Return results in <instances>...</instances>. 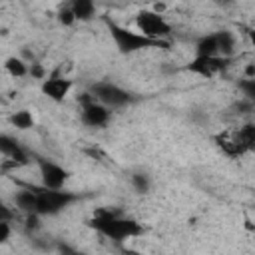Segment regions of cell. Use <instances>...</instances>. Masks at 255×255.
<instances>
[{
	"label": "cell",
	"instance_id": "obj_20",
	"mask_svg": "<svg viewBox=\"0 0 255 255\" xmlns=\"http://www.w3.org/2000/svg\"><path fill=\"white\" fill-rule=\"evenodd\" d=\"M58 22H60L62 26H72V24L76 22V18H74V14H72L70 4L60 6V10H58Z\"/></svg>",
	"mask_w": 255,
	"mask_h": 255
},
{
	"label": "cell",
	"instance_id": "obj_9",
	"mask_svg": "<svg viewBox=\"0 0 255 255\" xmlns=\"http://www.w3.org/2000/svg\"><path fill=\"white\" fill-rule=\"evenodd\" d=\"M72 86H74V82H72V80H68V78H64V76L54 74V76H50V78H46V80L42 82L40 90H42V94H44L48 100H52V102H58V104H60V102H64V100H66V96L70 94Z\"/></svg>",
	"mask_w": 255,
	"mask_h": 255
},
{
	"label": "cell",
	"instance_id": "obj_18",
	"mask_svg": "<svg viewBox=\"0 0 255 255\" xmlns=\"http://www.w3.org/2000/svg\"><path fill=\"white\" fill-rule=\"evenodd\" d=\"M4 70H6L12 78H24V76L28 74V66H26L20 58H16V56L6 58V62H4Z\"/></svg>",
	"mask_w": 255,
	"mask_h": 255
},
{
	"label": "cell",
	"instance_id": "obj_3",
	"mask_svg": "<svg viewBox=\"0 0 255 255\" xmlns=\"http://www.w3.org/2000/svg\"><path fill=\"white\" fill-rule=\"evenodd\" d=\"M78 195L68 189H36V215L38 217H52L68 209Z\"/></svg>",
	"mask_w": 255,
	"mask_h": 255
},
{
	"label": "cell",
	"instance_id": "obj_25",
	"mask_svg": "<svg viewBox=\"0 0 255 255\" xmlns=\"http://www.w3.org/2000/svg\"><path fill=\"white\" fill-rule=\"evenodd\" d=\"M32 74H34V76H38V78H42V76H44V72H42V68H40V66H36V68L32 70Z\"/></svg>",
	"mask_w": 255,
	"mask_h": 255
},
{
	"label": "cell",
	"instance_id": "obj_6",
	"mask_svg": "<svg viewBox=\"0 0 255 255\" xmlns=\"http://www.w3.org/2000/svg\"><path fill=\"white\" fill-rule=\"evenodd\" d=\"M38 167H40V181L44 189H64V183L70 177V171L62 167L60 163L46 159V157H36Z\"/></svg>",
	"mask_w": 255,
	"mask_h": 255
},
{
	"label": "cell",
	"instance_id": "obj_4",
	"mask_svg": "<svg viewBox=\"0 0 255 255\" xmlns=\"http://www.w3.org/2000/svg\"><path fill=\"white\" fill-rule=\"evenodd\" d=\"M90 94L94 96V100L102 106H106L108 110H116V108H124L131 102H135V96L128 90H124L118 84L112 82H96L90 90Z\"/></svg>",
	"mask_w": 255,
	"mask_h": 255
},
{
	"label": "cell",
	"instance_id": "obj_15",
	"mask_svg": "<svg viewBox=\"0 0 255 255\" xmlns=\"http://www.w3.org/2000/svg\"><path fill=\"white\" fill-rule=\"evenodd\" d=\"M215 34H217V44H219V56L231 60V56H233V52H235V46H237L235 36H233L229 30H219V32H215Z\"/></svg>",
	"mask_w": 255,
	"mask_h": 255
},
{
	"label": "cell",
	"instance_id": "obj_24",
	"mask_svg": "<svg viewBox=\"0 0 255 255\" xmlns=\"http://www.w3.org/2000/svg\"><path fill=\"white\" fill-rule=\"evenodd\" d=\"M12 219H14V211L0 201V221H12Z\"/></svg>",
	"mask_w": 255,
	"mask_h": 255
},
{
	"label": "cell",
	"instance_id": "obj_10",
	"mask_svg": "<svg viewBox=\"0 0 255 255\" xmlns=\"http://www.w3.org/2000/svg\"><path fill=\"white\" fill-rule=\"evenodd\" d=\"M0 153L4 157H8L14 165H24L28 163V151L22 147V143L8 135V133H0Z\"/></svg>",
	"mask_w": 255,
	"mask_h": 255
},
{
	"label": "cell",
	"instance_id": "obj_17",
	"mask_svg": "<svg viewBox=\"0 0 255 255\" xmlns=\"http://www.w3.org/2000/svg\"><path fill=\"white\" fill-rule=\"evenodd\" d=\"M235 135H237V141H239L243 151L253 149V143H255V128H253V124H245L243 128H239V131Z\"/></svg>",
	"mask_w": 255,
	"mask_h": 255
},
{
	"label": "cell",
	"instance_id": "obj_2",
	"mask_svg": "<svg viewBox=\"0 0 255 255\" xmlns=\"http://www.w3.org/2000/svg\"><path fill=\"white\" fill-rule=\"evenodd\" d=\"M104 24H106V28H108L118 52L124 54V56H129V54H135V52H141V50H149V48H169V42L149 40V38L141 36L137 30L122 26V24L110 20L108 16L104 18Z\"/></svg>",
	"mask_w": 255,
	"mask_h": 255
},
{
	"label": "cell",
	"instance_id": "obj_5",
	"mask_svg": "<svg viewBox=\"0 0 255 255\" xmlns=\"http://www.w3.org/2000/svg\"><path fill=\"white\" fill-rule=\"evenodd\" d=\"M135 26H137V32L149 40L167 42L171 34V26L165 22L163 14H157L153 10H139L135 14Z\"/></svg>",
	"mask_w": 255,
	"mask_h": 255
},
{
	"label": "cell",
	"instance_id": "obj_8",
	"mask_svg": "<svg viewBox=\"0 0 255 255\" xmlns=\"http://www.w3.org/2000/svg\"><path fill=\"white\" fill-rule=\"evenodd\" d=\"M229 58H221V56H213V58H193L185 70L191 74H197L201 78H213L217 74H221L227 66H229Z\"/></svg>",
	"mask_w": 255,
	"mask_h": 255
},
{
	"label": "cell",
	"instance_id": "obj_13",
	"mask_svg": "<svg viewBox=\"0 0 255 255\" xmlns=\"http://www.w3.org/2000/svg\"><path fill=\"white\" fill-rule=\"evenodd\" d=\"M70 8H72L74 18L82 20V22H88L96 16V4L92 0H74V2H70Z\"/></svg>",
	"mask_w": 255,
	"mask_h": 255
},
{
	"label": "cell",
	"instance_id": "obj_19",
	"mask_svg": "<svg viewBox=\"0 0 255 255\" xmlns=\"http://www.w3.org/2000/svg\"><path fill=\"white\" fill-rule=\"evenodd\" d=\"M131 185H133V189L137 193H147L149 187H151V177L147 173H143V171H137V173L131 175Z\"/></svg>",
	"mask_w": 255,
	"mask_h": 255
},
{
	"label": "cell",
	"instance_id": "obj_21",
	"mask_svg": "<svg viewBox=\"0 0 255 255\" xmlns=\"http://www.w3.org/2000/svg\"><path fill=\"white\" fill-rule=\"evenodd\" d=\"M239 90L245 94L247 100L255 98V78H245L243 82H239Z\"/></svg>",
	"mask_w": 255,
	"mask_h": 255
},
{
	"label": "cell",
	"instance_id": "obj_23",
	"mask_svg": "<svg viewBox=\"0 0 255 255\" xmlns=\"http://www.w3.org/2000/svg\"><path fill=\"white\" fill-rule=\"evenodd\" d=\"M58 253H60V255H86V253L74 249V247L68 245V243H58Z\"/></svg>",
	"mask_w": 255,
	"mask_h": 255
},
{
	"label": "cell",
	"instance_id": "obj_1",
	"mask_svg": "<svg viewBox=\"0 0 255 255\" xmlns=\"http://www.w3.org/2000/svg\"><path fill=\"white\" fill-rule=\"evenodd\" d=\"M88 225L92 229H96L100 235H104L106 239L116 241V243H124L128 239L143 233V227L139 221H135L131 217H120L110 211H98L88 221Z\"/></svg>",
	"mask_w": 255,
	"mask_h": 255
},
{
	"label": "cell",
	"instance_id": "obj_11",
	"mask_svg": "<svg viewBox=\"0 0 255 255\" xmlns=\"http://www.w3.org/2000/svg\"><path fill=\"white\" fill-rule=\"evenodd\" d=\"M219 56V44L217 34H205L195 42V58H213Z\"/></svg>",
	"mask_w": 255,
	"mask_h": 255
},
{
	"label": "cell",
	"instance_id": "obj_12",
	"mask_svg": "<svg viewBox=\"0 0 255 255\" xmlns=\"http://www.w3.org/2000/svg\"><path fill=\"white\" fill-rule=\"evenodd\" d=\"M215 141H217L219 149H221L225 155H229V157H237V155L245 153V151L241 149V145H239L235 133H219V135H215Z\"/></svg>",
	"mask_w": 255,
	"mask_h": 255
},
{
	"label": "cell",
	"instance_id": "obj_7",
	"mask_svg": "<svg viewBox=\"0 0 255 255\" xmlns=\"http://www.w3.org/2000/svg\"><path fill=\"white\" fill-rule=\"evenodd\" d=\"M112 118V112L98 104L92 94H82V122L88 128H104Z\"/></svg>",
	"mask_w": 255,
	"mask_h": 255
},
{
	"label": "cell",
	"instance_id": "obj_22",
	"mask_svg": "<svg viewBox=\"0 0 255 255\" xmlns=\"http://www.w3.org/2000/svg\"><path fill=\"white\" fill-rule=\"evenodd\" d=\"M12 235V227L10 221H0V243H6Z\"/></svg>",
	"mask_w": 255,
	"mask_h": 255
},
{
	"label": "cell",
	"instance_id": "obj_16",
	"mask_svg": "<svg viewBox=\"0 0 255 255\" xmlns=\"http://www.w3.org/2000/svg\"><path fill=\"white\" fill-rule=\"evenodd\" d=\"M8 122H10L16 129H22V131L34 128V116H32L30 110H18V112H14V114L8 118Z\"/></svg>",
	"mask_w": 255,
	"mask_h": 255
},
{
	"label": "cell",
	"instance_id": "obj_14",
	"mask_svg": "<svg viewBox=\"0 0 255 255\" xmlns=\"http://www.w3.org/2000/svg\"><path fill=\"white\" fill-rule=\"evenodd\" d=\"M14 203H16V207L20 211H24L28 215L36 213V189H22V191H18L16 197H14Z\"/></svg>",
	"mask_w": 255,
	"mask_h": 255
}]
</instances>
